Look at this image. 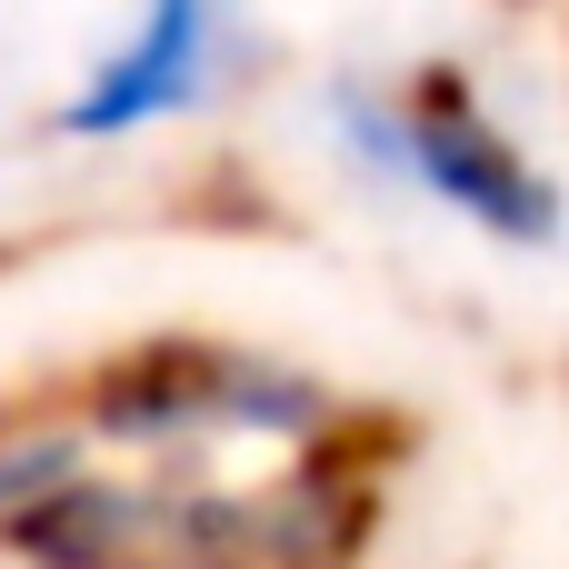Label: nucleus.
<instances>
[{
    "instance_id": "1",
    "label": "nucleus",
    "mask_w": 569,
    "mask_h": 569,
    "mask_svg": "<svg viewBox=\"0 0 569 569\" xmlns=\"http://www.w3.org/2000/svg\"><path fill=\"white\" fill-rule=\"evenodd\" d=\"M310 140L340 180H360L390 210L450 220L480 250L560 260L569 250V180L560 160L510 120L480 60L410 50V60H330L300 90Z\"/></svg>"
},
{
    "instance_id": "2",
    "label": "nucleus",
    "mask_w": 569,
    "mask_h": 569,
    "mask_svg": "<svg viewBox=\"0 0 569 569\" xmlns=\"http://www.w3.org/2000/svg\"><path fill=\"white\" fill-rule=\"evenodd\" d=\"M260 70H270L260 0H130L120 30L50 100V140L60 150H140V140H170V130L220 120L230 100H250Z\"/></svg>"
}]
</instances>
